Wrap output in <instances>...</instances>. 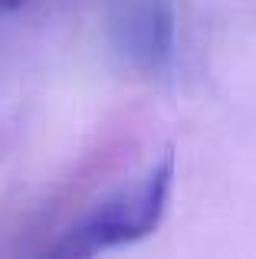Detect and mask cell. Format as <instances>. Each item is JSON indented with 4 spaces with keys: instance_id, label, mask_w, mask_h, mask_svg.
<instances>
[{
    "instance_id": "7a4b0ae2",
    "label": "cell",
    "mask_w": 256,
    "mask_h": 259,
    "mask_svg": "<svg viewBox=\"0 0 256 259\" xmlns=\"http://www.w3.org/2000/svg\"><path fill=\"white\" fill-rule=\"evenodd\" d=\"M109 43L128 69L164 76L178 53L174 0H115L109 10Z\"/></svg>"
},
{
    "instance_id": "3957f363",
    "label": "cell",
    "mask_w": 256,
    "mask_h": 259,
    "mask_svg": "<svg viewBox=\"0 0 256 259\" xmlns=\"http://www.w3.org/2000/svg\"><path fill=\"white\" fill-rule=\"evenodd\" d=\"M20 4H26V0H0V13H4V10H13V7H20Z\"/></svg>"
},
{
    "instance_id": "6da1fadb",
    "label": "cell",
    "mask_w": 256,
    "mask_h": 259,
    "mask_svg": "<svg viewBox=\"0 0 256 259\" xmlns=\"http://www.w3.org/2000/svg\"><path fill=\"white\" fill-rule=\"evenodd\" d=\"M174 187V154L167 151L158 164H151L141 181L122 187L118 194L105 197L92 210H86L63 236L50 246L53 256H99L109 249L128 246L135 240H145L154 233L167 210Z\"/></svg>"
}]
</instances>
